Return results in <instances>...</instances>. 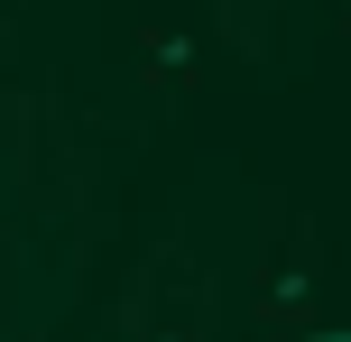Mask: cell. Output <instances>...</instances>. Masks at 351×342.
Instances as JSON below:
<instances>
[{
    "label": "cell",
    "mask_w": 351,
    "mask_h": 342,
    "mask_svg": "<svg viewBox=\"0 0 351 342\" xmlns=\"http://www.w3.org/2000/svg\"><path fill=\"white\" fill-rule=\"evenodd\" d=\"M296 342H351V324H315V333H296Z\"/></svg>",
    "instance_id": "obj_1"
},
{
    "label": "cell",
    "mask_w": 351,
    "mask_h": 342,
    "mask_svg": "<svg viewBox=\"0 0 351 342\" xmlns=\"http://www.w3.org/2000/svg\"><path fill=\"white\" fill-rule=\"evenodd\" d=\"M158 342H185V333H158Z\"/></svg>",
    "instance_id": "obj_2"
}]
</instances>
